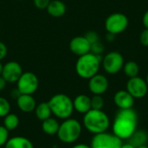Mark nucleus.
<instances>
[{"mask_svg": "<svg viewBox=\"0 0 148 148\" xmlns=\"http://www.w3.org/2000/svg\"><path fill=\"white\" fill-rule=\"evenodd\" d=\"M20 95H21V93L18 91V89H17L16 88L15 89H12L11 92H10V96H11L13 99H16V100L20 96Z\"/></svg>", "mask_w": 148, "mask_h": 148, "instance_id": "33", "label": "nucleus"}, {"mask_svg": "<svg viewBox=\"0 0 148 148\" xmlns=\"http://www.w3.org/2000/svg\"><path fill=\"white\" fill-rule=\"evenodd\" d=\"M10 113V104L9 101L0 96V118H3L8 114Z\"/></svg>", "mask_w": 148, "mask_h": 148, "instance_id": "24", "label": "nucleus"}, {"mask_svg": "<svg viewBox=\"0 0 148 148\" xmlns=\"http://www.w3.org/2000/svg\"><path fill=\"white\" fill-rule=\"evenodd\" d=\"M2 69H3V64L0 62V75H1V73H2Z\"/></svg>", "mask_w": 148, "mask_h": 148, "instance_id": "38", "label": "nucleus"}, {"mask_svg": "<svg viewBox=\"0 0 148 148\" xmlns=\"http://www.w3.org/2000/svg\"><path fill=\"white\" fill-rule=\"evenodd\" d=\"M19 123H20L19 117L16 114L10 113L3 117V127L9 132L16 129L17 127L19 126Z\"/></svg>", "mask_w": 148, "mask_h": 148, "instance_id": "23", "label": "nucleus"}, {"mask_svg": "<svg viewBox=\"0 0 148 148\" xmlns=\"http://www.w3.org/2000/svg\"><path fill=\"white\" fill-rule=\"evenodd\" d=\"M8 140H9V131L3 126H0V147H4Z\"/></svg>", "mask_w": 148, "mask_h": 148, "instance_id": "28", "label": "nucleus"}, {"mask_svg": "<svg viewBox=\"0 0 148 148\" xmlns=\"http://www.w3.org/2000/svg\"><path fill=\"white\" fill-rule=\"evenodd\" d=\"M52 114L61 120H66L71 117L74 112L73 100L65 94L54 95L48 101Z\"/></svg>", "mask_w": 148, "mask_h": 148, "instance_id": "4", "label": "nucleus"}, {"mask_svg": "<svg viewBox=\"0 0 148 148\" xmlns=\"http://www.w3.org/2000/svg\"><path fill=\"white\" fill-rule=\"evenodd\" d=\"M74 110L79 114H85L91 108V98L87 95H79L73 100Z\"/></svg>", "mask_w": 148, "mask_h": 148, "instance_id": "16", "label": "nucleus"}, {"mask_svg": "<svg viewBox=\"0 0 148 148\" xmlns=\"http://www.w3.org/2000/svg\"><path fill=\"white\" fill-rule=\"evenodd\" d=\"M138 115L133 108L120 109L114 120L113 134L121 140H128L137 130Z\"/></svg>", "mask_w": 148, "mask_h": 148, "instance_id": "1", "label": "nucleus"}, {"mask_svg": "<svg viewBox=\"0 0 148 148\" xmlns=\"http://www.w3.org/2000/svg\"><path fill=\"white\" fill-rule=\"evenodd\" d=\"M39 148H47V147H39Z\"/></svg>", "mask_w": 148, "mask_h": 148, "instance_id": "41", "label": "nucleus"}, {"mask_svg": "<svg viewBox=\"0 0 148 148\" xmlns=\"http://www.w3.org/2000/svg\"><path fill=\"white\" fill-rule=\"evenodd\" d=\"M51 0H33L34 5L39 10H46Z\"/></svg>", "mask_w": 148, "mask_h": 148, "instance_id": "30", "label": "nucleus"}, {"mask_svg": "<svg viewBox=\"0 0 148 148\" xmlns=\"http://www.w3.org/2000/svg\"><path fill=\"white\" fill-rule=\"evenodd\" d=\"M36 101L32 95H20L16 99V106L23 113H31L35 111L36 107Z\"/></svg>", "mask_w": 148, "mask_h": 148, "instance_id": "15", "label": "nucleus"}, {"mask_svg": "<svg viewBox=\"0 0 148 148\" xmlns=\"http://www.w3.org/2000/svg\"><path fill=\"white\" fill-rule=\"evenodd\" d=\"M122 140L108 132L95 134L91 140V148H121Z\"/></svg>", "mask_w": 148, "mask_h": 148, "instance_id": "9", "label": "nucleus"}, {"mask_svg": "<svg viewBox=\"0 0 148 148\" xmlns=\"http://www.w3.org/2000/svg\"><path fill=\"white\" fill-rule=\"evenodd\" d=\"M126 90L134 99H142L148 93L147 82L146 79H143L139 75L129 78L126 85Z\"/></svg>", "mask_w": 148, "mask_h": 148, "instance_id": "10", "label": "nucleus"}, {"mask_svg": "<svg viewBox=\"0 0 148 148\" xmlns=\"http://www.w3.org/2000/svg\"><path fill=\"white\" fill-rule=\"evenodd\" d=\"M23 73L21 64L17 62L10 61L3 65L1 75L7 83H14L18 81Z\"/></svg>", "mask_w": 148, "mask_h": 148, "instance_id": "11", "label": "nucleus"}, {"mask_svg": "<svg viewBox=\"0 0 148 148\" xmlns=\"http://www.w3.org/2000/svg\"><path fill=\"white\" fill-rule=\"evenodd\" d=\"M18 1H22V0H18Z\"/></svg>", "mask_w": 148, "mask_h": 148, "instance_id": "42", "label": "nucleus"}, {"mask_svg": "<svg viewBox=\"0 0 148 148\" xmlns=\"http://www.w3.org/2000/svg\"><path fill=\"white\" fill-rule=\"evenodd\" d=\"M4 148H34V146L28 138L23 136H15L7 140Z\"/></svg>", "mask_w": 148, "mask_h": 148, "instance_id": "18", "label": "nucleus"}, {"mask_svg": "<svg viewBox=\"0 0 148 148\" xmlns=\"http://www.w3.org/2000/svg\"><path fill=\"white\" fill-rule=\"evenodd\" d=\"M7 53H8L7 46L5 45L4 42L0 41V62L5 58V56H7Z\"/></svg>", "mask_w": 148, "mask_h": 148, "instance_id": "31", "label": "nucleus"}, {"mask_svg": "<svg viewBox=\"0 0 148 148\" xmlns=\"http://www.w3.org/2000/svg\"><path fill=\"white\" fill-rule=\"evenodd\" d=\"M35 114H36V118L41 121H43L46 119L51 117L52 112H51L49 103L44 101V102H41L38 105H36V109H35Z\"/></svg>", "mask_w": 148, "mask_h": 148, "instance_id": "21", "label": "nucleus"}, {"mask_svg": "<svg viewBox=\"0 0 148 148\" xmlns=\"http://www.w3.org/2000/svg\"><path fill=\"white\" fill-rule=\"evenodd\" d=\"M115 39V35L114 34H111V33H108L107 32V35H106V40L109 42H114Z\"/></svg>", "mask_w": 148, "mask_h": 148, "instance_id": "34", "label": "nucleus"}, {"mask_svg": "<svg viewBox=\"0 0 148 148\" xmlns=\"http://www.w3.org/2000/svg\"><path fill=\"white\" fill-rule=\"evenodd\" d=\"M84 36L90 42V44H93V43L100 41L99 34L96 31H94V30H89V31L86 32L85 35H84Z\"/></svg>", "mask_w": 148, "mask_h": 148, "instance_id": "27", "label": "nucleus"}, {"mask_svg": "<svg viewBox=\"0 0 148 148\" xmlns=\"http://www.w3.org/2000/svg\"><path fill=\"white\" fill-rule=\"evenodd\" d=\"M104 104H105L104 99L100 95H94L93 97L91 98V108L93 109L102 110Z\"/></svg>", "mask_w": 148, "mask_h": 148, "instance_id": "25", "label": "nucleus"}, {"mask_svg": "<svg viewBox=\"0 0 148 148\" xmlns=\"http://www.w3.org/2000/svg\"><path fill=\"white\" fill-rule=\"evenodd\" d=\"M16 83V88L22 95H33L39 87V80L32 72H23Z\"/></svg>", "mask_w": 148, "mask_h": 148, "instance_id": "8", "label": "nucleus"}, {"mask_svg": "<svg viewBox=\"0 0 148 148\" xmlns=\"http://www.w3.org/2000/svg\"><path fill=\"white\" fill-rule=\"evenodd\" d=\"M142 23L145 27V29H148V10L144 13L142 16Z\"/></svg>", "mask_w": 148, "mask_h": 148, "instance_id": "32", "label": "nucleus"}, {"mask_svg": "<svg viewBox=\"0 0 148 148\" xmlns=\"http://www.w3.org/2000/svg\"><path fill=\"white\" fill-rule=\"evenodd\" d=\"M121 148H135L132 144H130L129 142H127V143H125V144H123L122 143V145H121Z\"/></svg>", "mask_w": 148, "mask_h": 148, "instance_id": "37", "label": "nucleus"}, {"mask_svg": "<svg viewBox=\"0 0 148 148\" xmlns=\"http://www.w3.org/2000/svg\"><path fill=\"white\" fill-rule=\"evenodd\" d=\"M104 50H105V47H104L103 43L101 42L100 41L91 44L90 52L96 55V56H101L102 53L104 52Z\"/></svg>", "mask_w": 148, "mask_h": 148, "instance_id": "26", "label": "nucleus"}, {"mask_svg": "<svg viewBox=\"0 0 148 148\" xmlns=\"http://www.w3.org/2000/svg\"><path fill=\"white\" fill-rule=\"evenodd\" d=\"M125 75L129 79L139 75L140 73V66L135 61H128L124 63L122 69Z\"/></svg>", "mask_w": 148, "mask_h": 148, "instance_id": "22", "label": "nucleus"}, {"mask_svg": "<svg viewBox=\"0 0 148 148\" xmlns=\"http://www.w3.org/2000/svg\"><path fill=\"white\" fill-rule=\"evenodd\" d=\"M135 99L125 89L119 90L114 95V103L119 109L133 108Z\"/></svg>", "mask_w": 148, "mask_h": 148, "instance_id": "14", "label": "nucleus"}, {"mask_svg": "<svg viewBox=\"0 0 148 148\" xmlns=\"http://www.w3.org/2000/svg\"><path fill=\"white\" fill-rule=\"evenodd\" d=\"M146 81H147V85H148V73H147V78H146Z\"/></svg>", "mask_w": 148, "mask_h": 148, "instance_id": "40", "label": "nucleus"}, {"mask_svg": "<svg viewBox=\"0 0 148 148\" xmlns=\"http://www.w3.org/2000/svg\"><path fill=\"white\" fill-rule=\"evenodd\" d=\"M101 56H96L91 52L78 56L75 62V72L79 77L88 80L96 74L101 65Z\"/></svg>", "mask_w": 148, "mask_h": 148, "instance_id": "3", "label": "nucleus"}, {"mask_svg": "<svg viewBox=\"0 0 148 148\" xmlns=\"http://www.w3.org/2000/svg\"><path fill=\"white\" fill-rule=\"evenodd\" d=\"M6 84H7L6 81L2 77V75H0V92H1V91H3V90L5 88Z\"/></svg>", "mask_w": 148, "mask_h": 148, "instance_id": "35", "label": "nucleus"}, {"mask_svg": "<svg viewBox=\"0 0 148 148\" xmlns=\"http://www.w3.org/2000/svg\"><path fill=\"white\" fill-rule=\"evenodd\" d=\"M129 25V19L124 13L114 12L110 14L105 20L104 27L108 33L119 35L123 33Z\"/></svg>", "mask_w": 148, "mask_h": 148, "instance_id": "6", "label": "nucleus"}, {"mask_svg": "<svg viewBox=\"0 0 148 148\" xmlns=\"http://www.w3.org/2000/svg\"><path fill=\"white\" fill-rule=\"evenodd\" d=\"M82 133V126L81 122L73 118L63 120L60 124L56 134L60 141L64 144H72L79 140Z\"/></svg>", "mask_w": 148, "mask_h": 148, "instance_id": "5", "label": "nucleus"}, {"mask_svg": "<svg viewBox=\"0 0 148 148\" xmlns=\"http://www.w3.org/2000/svg\"><path fill=\"white\" fill-rule=\"evenodd\" d=\"M72 148H91L90 146L87 145V144H83V143H80V144H76Z\"/></svg>", "mask_w": 148, "mask_h": 148, "instance_id": "36", "label": "nucleus"}, {"mask_svg": "<svg viewBox=\"0 0 148 148\" xmlns=\"http://www.w3.org/2000/svg\"><path fill=\"white\" fill-rule=\"evenodd\" d=\"M136 148H148V147L147 145H144V146H140V147H136Z\"/></svg>", "mask_w": 148, "mask_h": 148, "instance_id": "39", "label": "nucleus"}, {"mask_svg": "<svg viewBox=\"0 0 148 148\" xmlns=\"http://www.w3.org/2000/svg\"><path fill=\"white\" fill-rule=\"evenodd\" d=\"M59 122L56 119L49 117L45 121H42V129L47 135H55L57 134L59 129Z\"/></svg>", "mask_w": 148, "mask_h": 148, "instance_id": "19", "label": "nucleus"}, {"mask_svg": "<svg viewBox=\"0 0 148 148\" xmlns=\"http://www.w3.org/2000/svg\"><path fill=\"white\" fill-rule=\"evenodd\" d=\"M82 123L86 130L95 135L108 130L110 119L103 110L91 108L83 115Z\"/></svg>", "mask_w": 148, "mask_h": 148, "instance_id": "2", "label": "nucleus"}, {"mask_svg": "<svg viewBox=\"0 0 148 148\" xmlns=\"http://www.w3.org/2000/svg\"><path fill=\"white\" fill-rule=\"evenodd\" d=\"M90 48H91V44L84 36H75L69 42L70 51L77 56H81L89 53Z\"/></svg>", "mask_w": 148, "mask_h": 148, "instance_id": "13", "label": "nucleus"}, {"mask_svg": "<svg viewBox=\"0 0 148 148\" xmlns=\"http://www.w3.org/2000/svg\"><path fill=\"white\" fill-rule=\"evenodd\" d=\"M48 14L53 17H61L65 15L67 7L61 0H51L46 8Z\"/></svg>", "mask_w": 148, "mask_h": 148, "instance_id": "17", "label": "nucleus"}, {"mask_svg": "<svg viewBox=\"0 0 148 148\" xmlns=\"http://www.w3.org/2000/svg\"><path fill=\"white\" fill-rule=\"evenodd\" d=\"M88 89L93 95H102L107 92L109 87V82L107 76L101 74H96L88 79Z\"/></svg>", "mask_w": 148, "mask_h": 148, "instance_id": "12", "label": "nucleus"}, {"mask_svg": "<svg viewBox=\"0 0 148 148\" xmlns=\"http://www.w3.org/2000/svg\"><path fill=\"white\" fill-rule=\"evenodd\" d=\"M140 42L141 45L148 47V29H143L140 34Z\"/></svg>", "mask_w": 148, "mask_h": 148, "instance_id": "29", "label": "nucleus"}, {"mask_svg": "<svg viewBox=\"0 0 148 148\" xmlns=\"http://www.w3.org/2000/svg\"><path fill=\"white\" fill-rule=\"evenodd\" d=\"M125 63L123 56L118 51H111L106 54L101 60V66L108 75H116L122 70Z\"/></svg>", "mask_w": 148, "mask_h": 148, "instance_id": "7", "label": "nucleus"}, {"mask_svg": "<svg viewBox=\"0 0 148 148\" xmlns=\"http://www.w3.org/2000/svg\"><path fill=\"white\" fill-rule=\"evenodd\" d=\"M129 143L132 144L134 147H139L140 146L147 145L148 140L147 134L144 130H136L131 137L128 139Z\"/></svg>", "mask_w": 148, "mask_h": 148, "instance_id": "20", "label": "nucleus"}]
</instances>
